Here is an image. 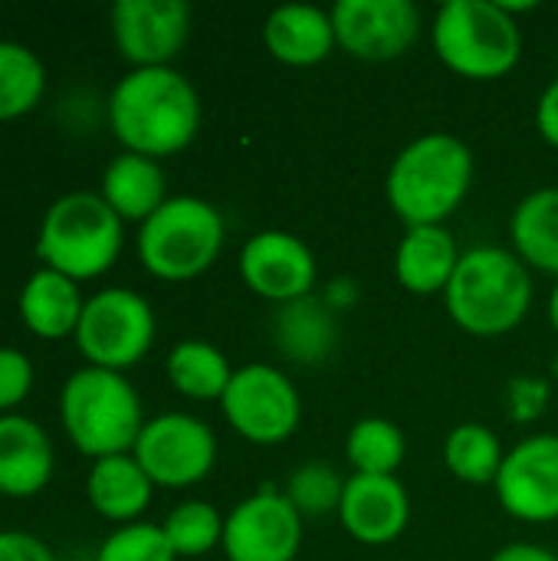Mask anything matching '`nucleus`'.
<instances>
[{
    "label": "nucleus",
    "instance_id": "f704fd0d",
    "mask_svg": "<svg viewBox=\"0 0 558 561\" xmlns=\"http://www.w3.org/2000/svg\"><path fill=\"white\" fill-rule=\"evenodd\" d=\"M536 128L546 145L558 148V76L543 89V95L536 102Z\"/></svg>",
    "mask_w": 558,
    "mask_h": 561
},
{
    "label": "nucleus",
    "instance_id": "cd10ccee",
    "mask_svg": "<svg viewBox=\"0 0 558 561\" xmlns=\"http://www.w3.org/2000/svg\"><path fill=\"white\" fill-rule=\"evenodd\" d=\"M43 92H46L43 59L26 43L0 39V122L33 112Z\"/></svg>",
    "mask_w": 558,
    "mask_h": 561
},
{
    "label": "nucleus",
    "instance_id": "2f4dec72",
    "mask_svg": "<svg viewBox=\"0 0 558 561\" xmlns=\"http://www.w3.org/2000/svg\"><path fill=\"white\" fill-rule=\"evenodd\" d=\"M33 391V362L13 345H0V417L13 414Z\"/></svg>",
    "mask_w": 558,
    "mask_h": 561
},
{
    "label": "nucleus",
    "instance_id": "6e6552de",
    "mask_svg": "<svg viewBox=\"0 0 558 561\" xmlns=\"http://www.w3.org/2000/svg\"><path fill=\"white\" fill-rule=\"evenodd\" d=\"M155 309L151 302L125 286L99 289L86 299L76 325V345L92 368L122 371L138 365L155 345Z\"/></svg>",
    "mask_w": 558,
    "mask_h": 561
},
{
    "label": "nucleus",
    "instance_id": "9b49d317",
    "mask_svg": "<svg viewBox=\"0 0 558 561\" xmlns=\"http://www.w3.org/2000/svg\"><path fill=\"white\" fill-rule=\"evenodd\" d=\"M329 13L339 49L362 62L401 59L424 30L411 0H339Z\"/></svg>",
    "mask_w": 558,
    "mask_h": 561
},
{
    "label": "nucleus",
    "instance_id": "0eeeda50",
    "mask_svg": "<svg viewBox=\"0 0 558 561\" xmlns=\"http://www.w3.org/2000/svg\"><path fill=\"white\" fill-rule=\"evenodd\" d=\"M227 240L220 210L194 194L168 197L135 237L138 263L164 283H187L204 276Z\"/></svg>",
    "mask_w": 558,
    "mask_h": 561
},
{
    "label": "nucleus",
    "instance_id": "c756f323",
    "mask_svg": "<svg viewBox=\"0 0 558 561\" xmlns=\"http://www.w3.org/2000/svg\"><path fill=\"white\" fill-rule=\"evenodd\" d=\"M342 493H345V477L326 460H309L296 467L283 490V496L293 503L299 516H329V513L339 516Z\"/></svg>",
    "mask_w": 558,
    "mask_h": 561
},
{
    "label": "nucleus",
    "instance_id": "393cba45",
    "mask_svg": "<svg viewBox=\"0 0 558 561\" xmlns=\"http://www.w3.org/2000/svg\"><path fill=\"white\" fill-rule=\"evenodd\" d=\"M168 381L171 388L187 398V401H217L224 398L230 378H234V365L227 362V355L204 339H184L168 352L164 362Z\"/></svg>",
    "mask_w": 558,
    "mask_h": 561
},
{
    "label": "nucleus",
    "instance_id": "f257e3e1",
    "mask_svg": "<svg viewBox=\"0 0 558 561\" xmlns=\"http://www.w3.org/2000/svg\"><path fill=\"white\" fill-rule=\"evenodd\" d=\"M105 118L125 151L171 158L201 131V95L174 66L128 69L109 92Z\"/></svg>",
    "mask_w": 558,
    "mask_h": 561
},
{
    "label": "nucleus",
    "instance_id": "39448f33",
    "mask_svg": "<svg viewBox=\"0 0 558 561\" xmlns=\"http://www.w3.org/2000/svg\"><path fill=\"white\" fill-rule=\"evenodd\" d=\"M125 247V220L95 191L56 197L39 220L36 256L43 266L86 283L109 273Z\"/></svg>",
    "mask_w": 558,
    "mask_h": 561
},
{
    "label": "nucleus",
    "instance_id": "c85d7f7f",
    "mask_svg": "<svg viewBox=\"0 0 558 561\" xmlns=\"http://www.w3.org/2000/svg\"><path fill=\"white\" fill-rule=\"evenodd\" d=\"M224 519L227 516H220L217 506L204 500H184L164 516L161 533L178 559H201L224 542Z\"/></svg>",
    "mask_w": 558,
    "mask_h": 561
},
{
    "label": "nucleus",
    "instance_id": "bb28decb",
    "mask_svg": "<svg viewBox=\"0 0 558 561\" xmlns=\"http://www.w3.org/2000/svg\"><path fill=\"white\" fill-rule=\"evenodd\" d=\"M405 454L408 440L388 417H362L345 434V460L362 477H395Z\"/></svg>",
    "mask_w": 558,
    "mask_h": 561
},
{
    "label": "nucleus",
    "instance_id": "f8f14e48",
    "mask_svg": "<svg viewBox=\"0 0 558 561\" xmlns=\"http://www.w3.org/2000/svg\"><path fill=\"white\" fill-rule=\"evenodd\" d=\"M303 546V516L293 503L266 486L240 500L224 519L227 561H293Z\"/></svg>",
    "mask_w": 558,
    "mask_h": 561
},
{
    "label": "nucleus",
    "instance_id": "72a5a7b5",
    "mask_svg": "<svg viewBox=\"0 0 558 561\" xmlns=\"http://www.w3.org/2000/svg\"><path fill=\"white\" fill-rule=\"evenodd\" d=\"M0 561H56L49 546L30 533L3 529L0 533Z\"/></svg>",
    "mask_w": 558,
    "mask_h": 561
},
{
    "label": "nucleus",
    "instance_id": "e433bc0d",
    "mask_svg": "<svg viewBox=\"0 0 558 561\" xmlns=\"http://www.w3.org/2000/svg\"><path fill=\"white\" fill-rule=\"evenodd\" d=\"M549 325L556 329V335H558V279H556V286H553V293H549Z\"/></svg>",
    "mask_w": 558,
    "mask_h": 561
},
{
    "label": "nucleus",
    "instance_id": "ddd939ff",
    "mask_svg": "<svg viewBox=\"0 0 558 561\" xmlns=\"http://www.w3.org/2000/svg\"><path fill=\"white\" fill-rule=\"evenodd\" d=\"M506 516L529 526L558 519V434H529L503 457L493 483Z\"/></svg>",
    "mask_w": 558,
    "mask_h": 561
},
{
    "label": "nucleus",
    "instance_id": "aec40b11",
    "mask_svg": "<svg viewBox=\"0 0 558 561\" xmlns=\"http://www.w3.org/2000/svg\"><path fill=\"white\" fill-rule=\"evenodd\" d=\"M273 345L293 365H303V368L322 365L339 348V312H332L322 302V296H306V299L276 306Z\"/></svg>",
    "mask_w": 558,
    "mask_h": 561
},
{
    "label": "nucleus",
    "instance_id": "a211bd4d",
    "mask_svg": "<svg viewBox=\"0 0 558 561\" xmlns=\"http://www.w3.org/2000/svg\"><path fill=\"white\" fill-rule=\"evenodd\" d=\"M263 43L276 62L293 69L319 66L332 56V49H339L332 13L312 3L276 7L263 23Z\"/></svg>",
    "mask_w": 558,
    "mask_h": 561
},
{
    "label": "nucleus",
    "instance_id": "412c9836",
    "mask_svg": "<svg viewBox=\"0 0 558 561\" xmlns=\"http://www.w3.org/2000/svg\"><path fill=\"white\" fill-rule=\"evenodd\" d=\"M82 306H86V299L79 293V283L49 270V266H39L36 273H30L20 296H16L20 322L36 339H46V342H59V339L76 335V325L82 319Z\"/></svg>",
    "mask_w": 558,
    "mask_h": 561
},
{
    "label": "nucleus",
    "instance_id": "2eb2a0df",
    "mask_svg": "<svg viewBox=\"0 0 558 561\" xmlns=\"http://www.w3.org/2000/svg\"><path fill=\"white\" fill-rule=\"evenodd\" d=\"M240 279L273 306L312 296L319 279L316 253L289 230H260L240 250Z\"/></svg>",
    "mask_w": 558,
    "mask_h": 561
},
{
    "label": "nucleus",
    "instance_id": "f3484780",
    "mask_svg": "<svg viewBox=\"0 0 558 561\" xmlns=\"http://www.w3.org/2000/svg\"><path fill=\"white\" fill-rule=\"evenodd\" d=\"M56 454L49 434L23 414L0 417V493L30 500L53 480Z\"/></svg>",
    "mask_w": 558,
    "mask_h": 561
},
{
    "label": "nucleus",
    "instance_id": "a878e982",
    "mask_svg": "<svg viewBox=\"0 0 558 561\" xmlns=\"http://www.w3.org/2000/svg\"><path fill=\"white\" fill-rule=\"evenodd\" d=\"M503 457L506 450L500 437L477 421L457 424L444 440V467L451 470L454 480L470 483V486H493L500 477Z\"/></svg>",
    "mask_w": 558,
    "mask_h": 561
},
{
    "label": "nucleus",
    "instance_id": "9d476101",
    "mask_svg": "<svg viewBox=\"0 0 558 561\" xmlns=\"http://www.w3.org/2000/svg\"><path fill=\"white\" fill-rule=\"evenodd\" d=\"M132 457L141 463L148 480L164 490H187L204 483L217 463V434L194 414L168 411L148 417Z\"/></svg>",
    "mask_w": 558,
    "mask_h": 561
},
{
    "label": "nucleus",
    "instance_id": "c9c22d12",
    "mask_svg": "<svg viewBox=\"0 0 558 561\" xmlns=\"http://www.w3.org/2000/svg\"><path fill=\"white\" fill-rule=\"evenodd\" d=\"M490 561H558V556L539 542H510L500 552H493Z\"/></svg>",
    "mask_w": 558,
    "mask_h": 561
},
{
    "label": "nucleus",
    "instance_id": "dca6fc26",
    "mask_svg": "<svg viewBox=\"0 0 558 561\" xmlns=\"http://www.w3.org/2000/svg\"><path fill=\"white\" fill-rule=\"evenodd\" d=\"M339 523L362 546H388L411 523V496L398 477L352 473L345 480Z\"/></svg>",
    "mask_w": 558,
    "mask_h": 561
},
{
    "label": "nucleus",
    "instance_id": "7c9ffc66",
    "mask_svg": "<svg viewBox=\"0 0 558 561\" xmlns=\"http://www.w3.org/2000/svg\"><path fill=\"white\" fill-rule=\"evenodd\" d=\"M95 561H178V556L171 552L161 526L132 523L105 536V542L95 552Z\"/></svg>",
    "mask_w": 558,
    "mask_h": 561
},
{
    "label": "nucleus",
    "instance_id": "f03ea898",
    "mask_svg": "<svg viewBox=\"0 0 558 561\" xmlns=\"http://www.w3.org/2000/svg\"><path fill=\"white\" fill-rule=\"evenodd\" d=\"M474 151L451 131L408 141L388 168L385 197L405 227H444L474 187Z\"/></svg>",
    "mask_w": 558,
    "mask_h": 561
},
{
    "label": "nucleus",
    "instance_id": "b1692460",
    "mask_svg": "<svg viewBox=\"0 0 558 561\" xmlns=\"http://www.w3.org/2000/svg\"><path fill=\"white\" fill-rule=\"evenodd\" d=\"M513 253L546 276L558 279V187L529 191L510 217Z\"/></svg>",
    "mask_w": 558,
    "mask_h": 561
},
{
    "label": "nucleus",
    "instance_id": "473e14b6",
    "mask_svg": "<svg viewBox=\"0 0 558 561\" xmlns=\"http://www.w3.org/2000/svg\"><path fill=\"white\" fill-rule=\"evenodd\" d=\"M549 408V381L533 378V375H520L510 381L506 388V411L516 424H533L546 414Z\"/></svg>",
    "mask_w": 558,
    "mask_h": 561
},
{
    "label": "nucleus",
    "instance_id": "423d86ee",
    "mask_svg": "<svg viewBox=\"0 0 558 561\" xmlns=\"http://www.w3.org/2000/svg\"><path fill=\"white\" fill-rule=\"evenodd\" d=\"M431 46L454 76L493 82L516 69L523 30L500 0H447L431 20Z\"/></svg>",
    "mask_w": 558,
    "mask_h": 561
},
{
    "label": "nucleus",
    "instance_id": "4468645a",
    "mask_svg": "<svg viewBox=\"0 0 558 561\" xmlns=\"http://www.w3.org/2000/svg\"><path fill=\"white\" fill-rule=\"evenodd\" d=\"M109 30L132 69L171 66L191 36V7L184 0H115Z\"/></svg>",
    "mask_w": 558,
    "mask_h": 561
},
{
    "label": "nucleus",
    "instance_id": "4be33fe9",
    "mask_svg": "<svg viewBox=\"0 0 558 561\" xmlns=\"http://www.w3.org/2000/svg\"><path fill=\"white\" fill-rule=\"evenodd\" d=\"M155 493V483L141 470V463L132 454H115L92 460L86 473V500L89 506L118 526L141 523V513L148 510Z\"/></svg>",
    "mask_w": 558,
    "mask_h": 561
},
{
    "label": "nucleus",
    "instance_id": "5701e85b",
    "mask_svg": "<svg viewBox=\"0 0 558 561\" xmlns=\"http://www.w3.org/2000/svg\"><path fill=\"white\" fill-rule=\"evenodd\" d=\"M99 194L122 220H135L141 227L168 201V178L161 161L135 151H118L102 171Z\"/></svg>",
    "mask_w": 558,
    "mask_h": 561
},
{
    "label": "nucleus",
    "instance_id": "7ed1b4c3",
    "mask_svg": "<svg viewBox=\"0 0 558 561\" xmlns=\"http://www.w3.org/2000/svg\"><path fill=\"white\" fill-rule=\"evenodd\" d=\"M533 273L506 247L464 250L457 273L444 293L451 322L477 339H500L520 329L533 309Z\"/></svg>",
    "mask_w": 558,
    "mask_h": 561
},
{
    "label": "nucleus",
    "instance_id": "6ab92c4d",
    "mask_svg": "<svg viewBox=\"0 0 558 561\" xmlns=\"http://www.w3.org/2000/svg\"><path fill=\"white\" fill-rule=\"evenodd\" d=\"M460 256L447 227H408L395 250V276L411 296H444Z\"/></svg>",
    "mask_w": 558,
    "mask_h": 561
},
{
    "label": "nucleus",
    "instance_id": "20e7f679",
    "mask_svg": "<svg viewBox=\"0 0 558 561\" xmlns=\"http://www.w3.org/2000/svg\"><path fill=\"white\" fill-rule=\"evenodd\" d=\"M59 421L79 454L102 460L132 454L145 427V411L135 385L122 371L86 365L59 391Z\"/></svg>",
    "mask_w": 558,
    "mask_h": 561
},
{
    "label": "nucleus",
    "instance_id": "1a4fd4ad",
    "mask_svg": "<svg viewBox=\"0 0 558 561\" xmlns=\"http://www.w3.org/2000/svg\"><path fill=\"white\" fill-rule=\"evenodd\" d=\"M220 411L230 431L257 447L289 440L303 421V401L293 378L263 362H250L234 371L220 398Z\"/></svg>",
    "mask_w": 558,
    "mask_h": 561
}]
</instances>
